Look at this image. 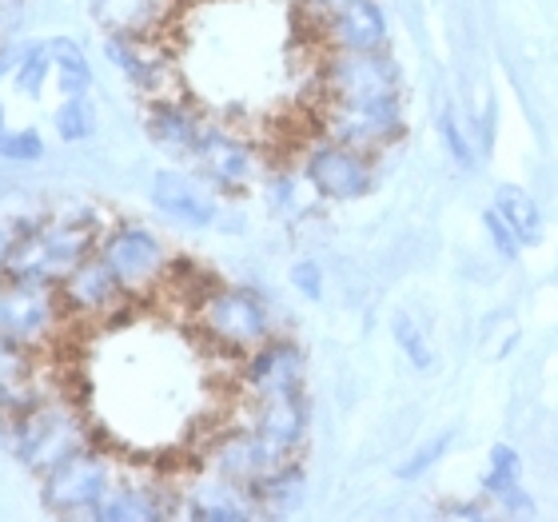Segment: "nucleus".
<instances>
[{
    "label": "nucleus",
    "instance_id": "f257e3e1",
    "mask_svg": "<svg viewBox=\"0 0 558 522\" xmlns=\"http://www.w3.org/2000/svg\"><path fill=\"white\" fill-rule=\"evenodd\" d=\"M100 252V223L96 216H60L48 223H28L12 235L4 256H0V276L9 279H60L72 267Z\"/></svg>",
    "mask_w": 558,
    "mask_h": 522
},
{
    "label": "nucleus",
    "instance_id": "f03ea898",
    "mask_svg": "<svg viewBox=\"0 0 558 522\" xmlns=\"http://www.w3.org/2000/svg\"><path fill=\"white\" fill-rule=\"evenodd\" d=\"M196 327L208 343L232 351V355H247L271 339L268 307L247 288H211L196 303Z\"/></svg>",
    "mask_w": 558,
    "mask_h": 522
},
{
    "label": "nucleus",
    "instance_id": "7ed1b4c3",
    "mask_svg": "<svg viewBox=\"0 0 558 522\" xmlns=\"http://www.w3.org/2000/svg\"><path fill=\"white\" fill-rule=\"evenodd\" d=\"M319 93L324 100H403V72L387 48L379 52L336 48L324 57Z\"/></svg>",
    "mask_w": 558,
    "mask_h": 522
},
{
    "label": "nucleus",
    "instance_id": "20e7f679",
    "mask_svg": "<svg viewBox=\"0 0 558 522\" xmlns=\"http://www.w3.org/2000/svg\"><path fill=\"white\" fill-rule=\"evenodd\" d=\"M319 129L355 151H384L403 136V100H324Z\"/></svg>",
    "mask_w": 558,
    "mask_h": 522
},
{
    "label": "nucleus",
    "instance_id": "39448f33",
    "mask_svg": "<svg viewBox=\"0 0 558 522\" xmlns=\"http://www.w3.org/2000/svg\"><path fill=\"white\" fill-rule=\"evenodd\" d=\"M64 315H69V307H64L60 283L0 276V331L40 348L45 339H52Z\"/></svg>",
    "mask_w": 558,
    "mask_h": 522
},
{
    "label": "nucleus",
    "instance_id": "423d86ee",
    "mask_svg": "<svg viewBox=\"0 0 558 522\" xmlns=\"http://www.w3.org/2000/svg\"><path fill=\"white\" fill-rule=\"evenodd\" d=\"M108 487H112L108 459H100L93 447H84V451L69 454L64 463L48 471L45 483H40V502L52 514H96Z\"/></svg>",
    "mask_w": 558,
    "mask_h": 522
},
{
    "label": "nucleus",
    "instance_id": "0eeeda50",
    "mask_svg": "<svg viewBox=\"0 0 558 522\" xmlns=\"http://www.w3.org/2000/svg\"><path fill=\"white\" fill-rule=\"evenodd\" d=\"M303 180L319 192L324 199L348 204V199H363L375 187V168L367 160V151H355L348 144L324 139L307 151L303 160Z\"/></svg>",
    "mask_w": 558,
    "mask_h": 522
},
{
    "label": "nucleus",
    "instance_id": "6e6552de",
    "mask_svg": "<svg viewBox=\"0 0 558 522\" xmlns=\"http://www.w3.org/2000/svg\"><path fill=\"white\" fill-rule=\"evenodd\" d=\"M100 256L112 264V271L120 276V283L136 295V291L156 288L168 271V252L148 228L140 223H120L100 240Z\"/></svg>",
    "mask_w": 558,
    "mask_h": 522
},
{
    "label": "nucleus",
    "instance_id": "1a4fd4ad",
    "mask_svg": "<svg viewBox=\"0 0 558 522\" xmlns=\"http://www.w3.org/2000/svg\"><path fill=\"white\" fill-rule=\"evenodd\" d=\"M60 295H64L69 315H100V319L132 303V291L120 283V276L100 252H93L60 279Z\"/></svg>",
    "mask_w": 558,
    "mask_h": 522
},
{
    "label": "nucleus",
    "instance_id": "9d476101",
    "mask_svg": "<svg viewBox=\"0 0 558 522\" xmlns=\"http://www.w3.org/2000/svg\"><path fill=\"white\" fill-rule=\"evenodd\" d=\"M240 379L256 399H271V394H291L303 391V348L295 339H276L259 343L256 351H247Z\"/></svg>",
    "mask_w": 558,
    "mask_h": 522
},
{
    "label": "nucleus",
    "instance_id": "9b49d317",
    "mask_svg": "<svg viewBox=\"0 0 558 522\" xmlns=\"http://www.w3.org/2000/svg\"><path fill=\"white\" fill-rule=\"evenodd\" d=\"M151 204L168 220L184 223V228H216L220 223L216 196L184 172H156V180H151Z\"/></svg>",
    "mask_w": 558,
    "mask_h": 522
},
{
    "label": "nucleus",
    "instance_id": "f8f14e48",
    "mask_svg": "<svg viewBox=\"0 0 558 522\" xmlns=\"http://www.w3.org/2000/svg\"><path fill=\"white\" fill-rule=\"evenodd\" d=\"M192 160L199 163V172L208 175L211 184H220V187H244L247 180H252V172H256L252 148H247L240 136L223 132L220 124H204Z\"/></svg>",
    "mask_w": 558,
    "mask_h": 522
},
{
    "label": "nucleus",
    "instance_id": "ddd939ff",
    "mask_svg": "<svg viewBox=\"0 0 558 522\" xmlns=\"http://www.w3.org/2000/svg\"><path fill=\"white\" fill-rule=\"evenodd\" d=\"M252 430L268 442L271 454H276L279 463L295 459V451H300L303 439H307V399H303V391L259 399L256 427H252Z\"/></svg>",
    "mask_w": 558,
    "mask_h": 522
},
{
    "label": "nucleus",
    "instance_id": "4468645a",
    "mask_svg": "<svg viewBox=\"0 0 558 522\" xmlns=\"http://www.w3.org/2000/svg\"><path fill=\"white\" fill-rule=\"evenodd\" d=\"M105 57L129 76L132 88L151 96H168V57H163L160 48H151V36L108 33Z\"/></svg>",
    "mask_w": 558,
    "mask_h": 522
},
{
    "label": "nucleus",
    "instance_id": "2eb2a0df",
    "mask_svg": "<svg viewBox=\"0 0 558 522\" xmlns=\"http://www.w3.org/2000/svg\"><path fill=\"white\" fill-rule=\"evenodd\" d=\"M319 40L327 45V52L336 48H348V52H379L387 48L391 33H387V16L375 0H355L348 9L339 12L336 21L327 24Z\"/></svg>",
    "mask_w": 558,
    "mask_h": 522
},
{
    "label": "nucleus",
    "instance_id": "dca6fc26",
    "mask_svg": "<svg viewBox=\"0 0 558 522\" xmlns=\"http://www.w3.org/2000/svg\"><path fill=\"white\" fill-rule=\"evenodd\" d=\"M204 124L208 120L199 117L196 108H187L184 100H175V96H156L148 108V120H144L148 136L163 151H175V156H192L196 151V139L204 132Z\"/></svg>",
    "mask_w": 558,
    "mask_h": 522
},
{
    "label": "nucleus",
    "instance_id": "f3484780",
    "mask_svg": "<svg viewBox=\"0 0 558 522\" xmlns=\"http://www.w3.org/2000/svg\"><path fill=\"white\" fill-rule=\"evenodd\" d=\"M175 0H93V16L108 33L156 36L172 21Z\"/></svg>",
    "mask_w": 558,
    "mask_h": 522
},
{
    "label": "nucleus",
    "instance_id": "a211bd4d",
    "mask_svg": "<svg viewBox=\"0 0 558 522\" xmlns=\"http://www.w3.org/2000/svg\"><path fill=\"white\" fill-rule=\"evenodd\" d=\"M244 490L259 511L288 514V511H295L303 502V495H307V478H303V466L295 463V459H288V463H279V466H271V471H264L259 478H252Z\"/></svg>",
    "mask_w": 558,
    "mask_h": 522
},
{
    "label": "nucleus",
    "instance_id": "6ab92c4d",
    "mask_svg": "<svg viewBox=\"0 0 558 522\" xmlns=\"http://www.w3.org/2000/svg\"><path fill=\"white\" fill-rule=\"evenodd\" d=\"M172 507L163 502L160 490L148 487H108L105 502L96 507L93 519L100 522H151V519H168Z\"/></svg>",
    "mask_w": 558,
    "mask_h": 522
},
{
    "label": "nucleus",
    "instance_id": "aec40b11",
    "mask_svg": "<svg viewBox=\"0 0 558 522\" xmlns=\"http://www.w3.org/2000/svg\"><path fill=\"white\" fill-rule=\"evenodd\" d=\"M495 208H499L502 216H507V223L519 232L523 247H531V244H538V240H543V211H538L535 196H531L526 187L499 184V187H495Z\"/></svg>",
    "mask_w": 558,
    "mask_h": 522
},
{
    "label": "nucleus",
    "instance_id": "412c9836",
    "mask_svg": "<svg viewBox=\"0 0 558 522\" xmlns=\"http://www.w3.org/2000/svg\"><path fill=\"white\" fill-rule=\"evenodd\" d=\"M33 375H36V348L24 343V339L0 331V387L21 394H33Z\"/></svg>",
    "mask_w": 558,
    "mask_h": 522
},
{
    "label": "nucleus",
    "instance_id": "4be33fe9",
    "mask_svg": "<svg viewBox=\"0 0 558 522\" xmlns=\"http://www.w3.org/2000/svg\"><path fill=\"white\" fill-rule=\"evenodd\" d=\"M48 52H52V64L60 72V93L64 96H84L88 84H93V69H88V57L84 48L72 40V36H52L48 40Z\"/></svg>",
    "mask_w": 558,
    "mask_h": 522
},
{
    "label": "nucleus",
    "instance_id": "5701e85b",
    "mask_svg": "<svg viewBox=\"0 0 558 522\" xmlns=\"http://www.w3.org/2000/svg\"><path fill=\"white\" fill-rule=\"evenodd\" d=\"M519 478H523V459H519V451L507 447V442L490 447V466H487V475H483V495L499 502L507 490L519 487Z\"/></svg>",
    "mask_w": 558,
    "mask_h": 522
},
{
    "label": "nucleus",
    "instance_id": "b1692460",
    "mask_svg": "<svg viewBox=\"0 0 558 522\" xmlns=\"http://www.w3.org/2000/svg\"><path fill=\"white\" fill-rule=\"evenodd\" d=\"M439 136H442V144H447V151H451V160L459 163L463 172H475V163L483 151H478L475 136H471V129H466L463 117H459V108H442Z\"/></svg>",
    "mask_w": 558,
    "mask_h": 522
},
{
    "label": "nucleus",
    "instance_id": "393cba45",
    "mask_svg": "<svg viewBox=\"0 0 558 522\" xmlns=\"http://www.w3.org/2000/svg\"><path fill=\"white\" fill-rule=\"evenodd\" d=\"M52 124H57V136L64 144H81L96 132V108L88 105V96H64Z\"/></svg>",
    "mask_w": 558,
    "mask_h": 522
},
{
    "label": "nucleus",
    "instance_id": "a878e982",
    "mask_svg": "<svg viewBox=\"0 0 558 522\" xmlns=\"http://www.w3.org/2000/svg\"><path fill=\"white\" fill-rule=\"evenodd\" d=\"M391 331H396L399 351L408 355L415 372H430V367H435V351H430V339H427V331L415 324V315H411V312H396V319H391Z\"/></svg>",
    "mask_w": 558,
    "mask_h": 522
},
{
    "label": "nucleus",
    "instance_id": "bb28decb",
    "mask_svg": "<svg viewBox=\"0 0 558 522\" xmlns=\"http://www.w3.org/2000/svg\"><path fill=\"white\" fill-rule=\"evenodd\" d=\"M57 69L52 64V52H48V40H40V45H28L21 48V64H16V88H21L24 96H40L45 93V81L48 72Z\"/></svg>",
    "mask_w": 558,
    "mask_h": 522
},
{
    "label": "nucleus",
    "instance_id": "cd10ccee",
    "mask_svg": "<svg viewBox=\"0 0 558 522\" xmlns=\"http://www.w3.org/2000/svg\"><path fill=\"white\" fill-rule=\"evenodd\" d=\"M451 442H454V430H439V435H430L427 442H418L415 454H411L408 463L396 466V475L403 478V483H415V478H423L430 471V466L439 463L442 454L451 451Z\"/></svg>",
    "mask_w": 558,
    "mask_h": 522
},
{
    "label": "nucleus",
    "instance_id": "c85d7f7f",
    "mask_svg": "<svg viewBox=\"0 0 558 522\" xmlns=\"http://www.w3.org/2000/svg\"><path fill=\"white\" fill-rule=\"evenodd\" d=\"M483 228H487L490 244H495V252H499L502 259H519V256H523V240H519V232H514L511 223H507V216H502L495 204H490V208H483Z\"/></svg>",
    "mask_w": 558,
    "mask_h": 522
},
{
    "label": "nucleus",
    "instance_id": "c756f323",
    "mask_svg": "<svg viewBox=\"0 0 558 522\" xmlns=\"http://www.w3.org/2000/svg\"><path fill=\"white\" fill-rule=\"evenodd\" d=\"M0 156L12 163H36L45 156V139L36 129H21V132H4L0 136Z\"/></svg>",
    "mask_w": 558,
    "mask_h": 522
},
{
    "label": "nucleus",
    "instance_id": "7c9ffc66",
    "mask_svg": "<svg viewBox=\"0 0 558 522\" xmlns=\"http://www.w3.org/2000/svg\"><path fill=\"white\" fill-rule=\"evenodd\" d=\"M187 514L199 522H240V519H252V507L240 499H196L187 507Z\"/></svg>",
    "mask_w": 558,
    "mask_h": 522
},
{
    "label": "nucleus",
    "instance_id": "2f4dec72",
    "mask_svg": "<svg viewBox=\"0 0 558 522\" xmlns=\"http://www.w3.org/2000/svg\"><path fill=\"white\" fill-rule=\"evenodd\" d=\"M348 4H355V0H300V16H303V24L319 36Z\"/></svg>",
    "mask_w": 558,
    "mask_h": 522
},
{
    "label": "nucleus",
    "instance_id": "473e14b6",
    "mask_svg": "<svg viewBox=\"0 0 558 522\" xmlns=\"http://www.w3.org/2000/svg\"><path fill=\"white\" fill-rule=\"evenodd\" d=\"M291 288L300 291L303 300L319 303L324 300V267L315 264V259H300V264H291Z\"/></svg>",
    "mask_w": 558,
    "mask_h": 522
},
{
    "label": "nucleus",
    "instance_id": "72a5a7b5",
    "mask_svg": "<svg viewBox=\"0 0 558 522\" xmlns=\"http://www.w3.org/2000/svg\"><path fill=\"white\" fill-rule=\"evenodd\" d=\"M499 507H502V511H511V514H531V511H535V502H531V495H526L523 487L507 490V495L499 499Z\"/></svg>",
    "mask_w": 558,
    "mask_h": 522
},
{
    "label": "nucleus",
    "instance_id": "f704fd0d",
    "mask_svg": "<svg viewBox=\"0 0 558 522\" xmlns=\"http://www.w3.org/2000/svg\"><path fill=\"white\" fill-rule=\"evenodd\" d=\"M495 144V100L483 108V136H478V151H490Z\"/></svg>",
    "mask_w": 558,
    "mask_h": 522
},
{
    "label": "nucleus",
    "instance_id": "c9c22d12",
    "mask_svg": "<svg viewBox=\"0 0 558 522\" xmlns=\"http://www.w3.org/2000/svg\"><path fill=\"white\" fill-rule=\"evenodd\" d=\"M16 64H21V52L9 45H0V81H4L9 72H16Z\"/></svg>",
    "mask_w": 558,
    "mask_h": 522
},
{
    "label": "nucleus",
    "instance_id": "e433bc0d",
    "mask_svg": "<svg viewBox=\"0 0 558 522\" xmlns=\"http://www.w3.org/2000/svg\"><path fill=\"white\" fill-rule=\"evenodd\" d=\"M4 132L9 129H4V105H0V136H4Z\"/></svg>",
    "mask_w": 558,
    "mask_h": 522
}]
</instances>
